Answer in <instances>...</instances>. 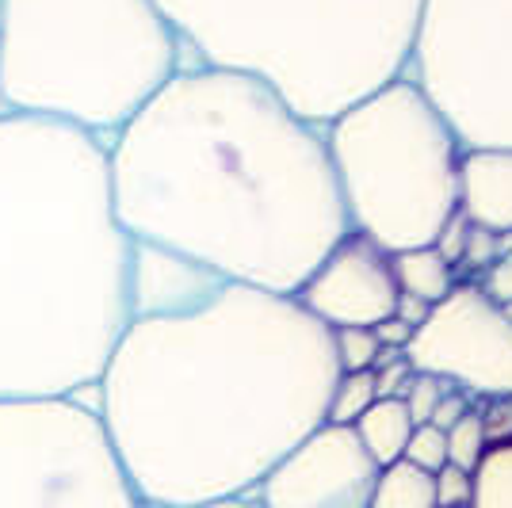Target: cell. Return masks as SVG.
Segmentation results:
<instances>
[{
	"instance_id": "7402d4cb",
	"label": "cell",
	"mask_w": 512,
	"mask_h": 508,
	"mask_svg": "<svg viewBox=\"0 0 512 508\" xmlns=\"http://www.w3.org/2000/svg\"><path fill=\"white\" fill-rule=\"evenodd\" d=\"M493 260H497V233L482 230V226H470L467 249H463V256L455 260V279L467 276V272L470 276H482Z\"/></svg>"
},
{
	"instance_id": "3957f363",
	"label": "cell",
	"mask_w": 512,
	"mask_h": 508,
	"mask_svg": "<svg viewBox=\"0 0 512 508\" xmlns=\"http://www.w3.org/2000/svg\"><path fill=\"white\" fill-rule=\"evenodd\" d=\"M134 276L107 142L0 111V402L96 386L134 310Z\"/></svg>"
},
{
	"instance_id": "ba28073f",
	"label": "cell",
	"mask_w": 512,
	"mask_h": 508,
	"mask_svg": "<svg viewBox=\"0 0 512 508\" xmlns=\"http://www.w3.org/2000/svg\"><path fill=\"white\" fill-rule=\"evenodd\" d=\"M0 508H146L96 409L73 398L0 402Z\"/></svg>"
},
{
	"instance_id": "44dd1931",
	"label": "cell",
	"mask_w": 512,
	"mask_h": 508,
	"mask_svg": "<svg viewBox=\"0 0 512 508\" xmlns=\"http://www.w3.org/2000/svg\"><path fill=\"white\" fill-rule=\"evenodd\" d=\"M448 390H451L448 379L417 371V375H413V382H409L406 398H402V402H406V409H409V417H413V424H428V421H432V409H436V402H440Z\"/></svg>"
},
{
	"instance_id": "4316f807",
	"label": "cell",
	"mask_w": 512,
	"mask_h": 508,
	"mask_svg": "<svg viewBox=\"0 0 512 508\" xmlns=\"http://www.w3.org/2000/svg\"><path fill=\"white\" fill-rule=\"evenodd\" d=\"M467 413H470V394H467V390H459V386H451L448 394L436 402V409H432V421H428V424H436V428H444V432H448L451 424L463 421Z\"/></svg>"
},
{
	"instance_id": "cb8c5ba5",
	"label": "cell",
	"mask_w": 512,
	"mask_h": 508,
	"mask_svg": "<svg viewBox=\"0 0 512 508\" xmlns=\"http://www.w3.org/2000/svg\"><path fill=\"white\" fill-rule=\"evenodd\" d=\"M482 413V428H486V444H512V394L509 398H490Z\"/></svg>"
},
{
	"instance_id": "603a6c76",
	"label": "cell",
	"mask_w": 512,
	"mask_h": 508,
	"mask_svg": "<svg viewBox=\"0 0 512 508\" xmlns=\"http://www.w3.org/2000/svg\"><path fill=\"white\" fill-rule=\"evenodd\" d=\"M474 493V474L463 466H440L436 470V505L440 508H470Z\"/></svg>"
},
{
	"instance_id": "8992f818",
	"label": "cell",
	"mask_w": 512,
	"mask_h": 508,
	"mask_svg": "<svg viewBox=\"0 0 512 508\" xmlns=\"http://www.w3.org/2000/svg\"><path fill=\"white\" fill-rule=\"evenodd\" d=\"M348 226L386 253L436 245L459 211L463 142L406 73L325 123Z\"/></svg>"
},
{
	"instance_id": "9a60e30c",
	"label": "cell",
	"mask_w": 512,
	"mask_h": 508,
	"mask_svg": "<svg viewBox=\"0 0 512 508\" xmlns=\"http://www.w3.org/2000/svg\"><path fill=\"white\" fill-rule=\"evenodd\" d=\"M371 508H440L436 505V474H428L406 459L383 466L375 493H371Z\"/></svg>"
},
{
	"instance_id": "2e32d148",
	"label": "cell",
	"mask_w": 512,
	"mask_h": 508,
	"mask_svg": "<svg viewBox=\"0 0 512 508\" xmlns=\"http://www.w3.org/2000/svg\"><path fill=\"white\" fill-rule=\"evenodd\" d=\"M470 508H512V444L486 447L482 463L474 466Z\"/></svg>"
},
{
	"instance_id": "83f0119b",
	"label": "cell",
	"mask_w": 512,
	"mask_h": 508,
	"mask_svg": "<svg viewBox=\"0 0 512 508\" xmlns=\"http://www.w3.org/2000/svg\"><path fill=\"white\" fill-rule=\"evenodd\" d=\"M394 318L406 321L409 329L417 333V329H421V325H425V321L432 318V306H428L425 298L406 295V291H402V295H398V302H394Z\"/></svg>"
},
{
	"instance_id": "277c9868",
	"label": "cell",
	"mask_w": 512,
	"mask_h": 508,
	"mask_svg": "<svg viewBox=\"0 0 512 508\" xmlns=\"http://www.w3.org/2000/svg\"><path fill=\"white\" fill-rule=\"evenodd\" d=\"M199 65L241 69L310 123L406 73L421 0H157Z\"/></svg>"
},
{
	"instance_id": "4fadbf2b",
	"label": "cell",
	"mask_w": 512,
	"mask_h": 508,
	"mask_svg": "<svg viewBox=\"0 0 512 508\" xmlns=\"http://www.w3.org/2000/svg\"><path fill=\"white\" fill-rule=\"evenodd\" d=\"M352 428H356V436H360L363 451L379 466H390V463H398L402 451H406L409 432H413V417H409V409L402 398H379Z\"/></svg>"
},
{
	"instance_id": "ac0fdd59",
	"label": "cell",
	"mask_w": 512,
	"mask_h": 508,
	"mask_svg": "<svg viewBox=\"0 0 512 508\" xmlns=\"http://www.w3.org/2000/svg\"><path fill=\"white\" fill-rule=\"evenodd\" d=\"M486 428H482V413L478 409H470L463 421H455L448 428V463L451 466H463L474 474V466L482 463V455H486Z\"/></svg>"
},
{
	"instance_id": "4dcf8cb0",
	"label": "cell",
	"mask_w": 512,
	"mask_h": 508,
	"mask_svg": "<svg viewBox=\"0 0 512 508\" xmlns=\"http://www.w3.org/2000/svg\"><path fill=\"white\" fill-rule=\"evenodd\" d=\"M501 314H505V318L512 321V302H505V306H501Z\"/></svg>"
},
{
	"instance_id": "ffe728a7",
	"label": "cell",
	"mask_w": 512,
	"mask_h": 508,
	"mask_svg": "<svg viewBox=\"0 0 512 508\" xmlns=\"http://www.w3.org/2000/svg\"><path fill=\"white\" fill-rule=\"evenodd\" d=\"M333 348L341 371H371L379 356V337L375 329H333Z\"/></svg>"
},
{
	"instance_id": "d6986e66",
	"label": "cell",
	"mask_w": 512,
	"mask_h": 508,
	"mask_svg": "<svg viewBox=\"0 0 512 508\" xmlns=\"http://www.w3.org/2000/svg\"><path fill=\"white\" fill-rule=\"evenodd\" d=\"M402 459L428 470V474H436L440 466H448V432L436 428V424H413Z\"/></svg>"
},
{
	"instance_id": "30bf717a",
	"label": "cell",
	"mask_w": 512,
	"mask_h": 508,
	"mask_svg": "<svg viewBox=\"0 0 512 508\" xmlns=\"http://www.w3.org/2000/svg\"><path fill=\"white\" fill-rule=\"evenodd\" d=\"M379 470L352 424H318L249 493L264 508H371Z\"/></svg>"
},
{
	"instance_id": "7c38bea8",
	"label": "cell",
	"mask_w": 512,
	"mask_h": 508,
	"mask_svg": "<svg viewBox=\"0 0 512 508\" xmlns=\"http://www.w3.org/2000/svg\"><path fill=\"white\" fill-rule=\"evenodd\" d=\"M459 211L470 226L512 230V149L470 146L459 157Z\"/></svg>"
},
{
	"instance_id": "6da1fadb",
	"label": "cell",
	"mask_w": 512,
	"mask_h": 508,
	"mask_svg": "<svg viewBox=\"0 0 512 508\" xmlns=\"http://www.w3.org/2000/svg\"><path fill=\"white\" fill-rule=\"evenodd\" d=\"M337 379L333 329L295 295L138 249L96 417L142 505L192 508L249 497L325 424Z\"/></svg>"
},
{
	"instance_id": "8fae6325",
	"label": "cell",
	"mask_w": 512,
	"mask_h": 508,
	"mask_svg": "<svg viewBox=\"0 0 512 508\" xmlns=\"http://www.w3.org/2000/svg\"><path fill=\"white\" fill-rule=\"evenodd\" d=\"M398 295L402 291L394 279V253L348 230L295 298L329 329H375L394 314Z\"/></svg>"
},
{
	"instance_id": "9c48e42d",
	"label": "cell",
	"mask_w": 512,
	"mask_h": 508,
	"mask_svg": "<svg viewBox=\"0 0 512 508\" xmlns=\"http://www.w3.org/2000/svg\"><path fill=\"white\" fill-rule=\"evenodd\" d=\"M413 371L440 375L470 398L512 394V321L478 291V283H455L432 318L413 333L406 348Z\"/></svg>"
},
{
	"instance_id": "5b68a950",
	"label": "cell",
	"mask_w": 512,
	"mask_h": 508,
	"mask_svg": "<svg viewBox=\"0 0 512 508\" xmlns=\"http://www.w3.org/2000/svg\"><path fill=\"white\" fill-rule=\"evenodd\" d=\"M157 0H0V111L111 142L184 69Z\"/></svg>"
},
{
	"instance_id": "52a82bcc",
	"label": "cell",
	"mask_w": 512,
	"mask_h": 508,
	"mask_svg": "<svg viewBox=\"0 0 512 508\" xmlns=\"http://www.w3.org/2000/svg\"><path fill=\"white\" fill-rule=\"evenodd\" d=\"M406 77L467 149H512V0H421Z\"/></svg>"
},
{
	"instance_id": "d4e9b609",
	"label": "cell",
	"mask_w": 512,
	"mask_h": 508,
	"mask_svg": "<svg viewBox=\"0 0 512 508\" xmlns=\"http://www.w3.org/2000/svg\"><path fill=\"white\" fill-rule=\"evenodd\" d=\"M478 291L490 298L493 306H505V302H512V253L509 256H497L490 268L482 272V283H478Z\"/></svg>"
},
{
	"instance_id": "5bb4252c",
	"label": "cell",
	"mask_w": 512,
	"mask_h": 508,
	"mask_svg": "<svg viewBox=\"0 0 512 508\" xmlns=\"http://www.w3.org/2000/svg\"><path fill=\"white\" fill-rule=\"evenodd\" d=\"M394 279H398V291L425 298L428 306L444 302V298L455 291V283H459V279H455V268L436 253V245L394 253Z\"/></svg>"
},
{
	"instance_id": "f1b7e54d",
	"label": "cell",
	"mask_w": 512,
	"mask_h": 508,
	"mask_svg": "<svg viewBox=\"0 0 512 508\" xmlns=\"http://www.w3.org/2000/svg\"><path fill=\"white\" fill-rule=\"evenodd\" d=\"M375 337H379V348H402L406 352L409 340H413V329H409L406 321H398L390 314V318H383L375 325Z\"/></svg>"
},
{
	"instance_id": "f546056e",
	"label": "cell",
	"mask_w": 512,
	"mask_h": 508,
	"mask_svg": "<svg viewBox=\"0 0 512 508\" xmlns=\"http://www.w3.org/2000/svg\"><path fill=\"white\" fill-rule=\"evenodd\" d=\"M192 508H264L256 497H230V501H211V505H192Z\"/></svg>"
},
{
	"instance_id": "484cf974",
	"label": "cell",
	"mask_w": 512,
	"mask_h": 508,
	"mask_svg": "<svg viewBox=\"0 0 512 508\" xmlns=\"http://www.w3.org/2000/svg\"><path fill=\"white\" fill-rule=\"evenodd\" d=\"M467 233H470V222L463 211H455V218H451L448 226L440 230V237H436V253L448 260L451 268H455V260L463 256V249H467Z\"/></svg>"
},
{
	"instance_id": "e0dca14e",
	"label": "cell",
	"mask_w": 512,
	"mask_h": 508,
	"mask_svg": "<svg viewBox=\"0 0 512 508\" xmlns=\"http://www.w3.org/2000/svg\"><path fill=\"white\" fill-rule=\"evenodd\" d=\"M375 402H379V394H375V375H371V371H341L325 421L356 424Z\"/></svg>"
},
{
	"instance_id": "7a4b0ae2",
	"label": "cell",
	"mask_w": 512,
	"mask_h": 508,
	"mask_svg": "<svg viewBox=\"0 0 512 508\" xmlns=\"http://www.w3.org/2000/svg\"><path fill=\"white\" fill-rule=\"evenodd\" d=\"M107 172L138 249L276 295L352 230L321 123L241 69L184 65L107 142Z\"/></svg>"
}]
</instances>
